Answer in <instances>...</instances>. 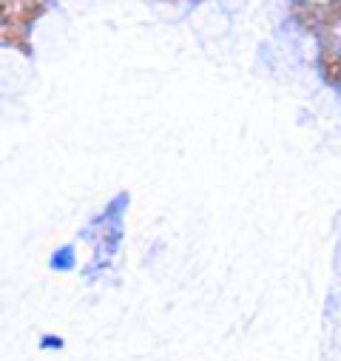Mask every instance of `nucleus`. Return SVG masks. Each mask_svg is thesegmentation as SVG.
I'll return each mask as SVG.
<instances>
[]
</instances>
